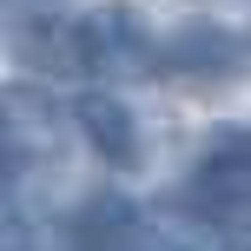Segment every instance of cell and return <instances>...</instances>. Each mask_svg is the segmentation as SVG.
I'll list each match as a JSON object with an SVG mask.
<instances>
[{"mask_svg":"<svg viewBox=\"0 0 251 251\" xmlns=\"http://www.w3.org/2000/svg\"><path fill=\"white\" fill-rule=\"evenodd\" d=\"M159 40L139 33V20L126 7L86 13V79H119V73H152Z\"/></svg>","mask_w":251,"mask_h":251,"instance_id":"4","label":"cell"},{"mask_svg":"<svg viewBox=\"0 0 251 251\" xmlns=\"http://www.w3.org/2000/svg\"><path fill=\"white\" fill-rule=\"evenodd\" d=\"M245 60H251V47L231 33V26H205V20H192V26H172V33L159 40L152 73L172 79V86H225V79L245 73Z\"/></svg>","mask_w":251,"mask_h":251,"instance_id":"2","label":"cell"},{"mask_svg":"<svg viewBox=\"0 0 251 251\" xmlns=\"http://www.w3.org/2000/svg\"><path fill=\"white\" fill-rule=\"evenodd\" d=\"M185 199L199 218H212L225 231L251 225V126H218L205 139V152L192 159Z\"/></svg>","mask_w":251,"mask_h":251,"instance_id":"1","label":"cell"},{"mask_svg":"<svg viewBox=\"0 0 251 251\" xmlns=\"http://www.w3.org/2000/svg\"><path fill=\"white\" fill-rule=\"evenodd\" d=\"M13 33H20L13 47H20L26 66H40V73H53V79H79L86 73V20L40 13V20H20Z\"/></svg>","mask_w":251,"mask_h":251,"instance_id":"5","label":"cell"},{"mask_svg":"<svg viewBox=\"0 0 251 251\" xmlns=\"http://www.w3.org/2000/svg\"><path fill=\"white\" fill-rule=\"evenodd\" d=\"M73 119H79V132H86V146L100 152L113 172H139V165H146V132H139L132 106H126L119 93L86 86V93L73 100Z\"/></svg>","mask_w":251,"mask_h":251,"instance_id":"3","label":"cell"},{"mask_svg":"<svg viewBox=\"0 0 251 251\" xmlns=\"http://www.w3.org/2000/svg\"><path fill=\"white\" fill-rule=\"evenodd\" d=\"M139 205H126L119 192H100V199H86L73 212V225H66V245L73 251H126L139 238Z\"/></svg>","mask_w":251,"mask_h":251,"instance_id":"6","label":"cell"},{"mask_svg":"<svg viewBox=\"0 0 251 251\" xmlns=\"http://www.w3.org/2000/svg\"><path fill=\"white\" fill-rule=\"evenodd\" d=\"M126 251H185V245H172V238H146V231H139V238L126 245Z\"/></svg>","mask_w":251,"mask_h":251,"instance_id":"7","label":"cell"}]
</instances>
